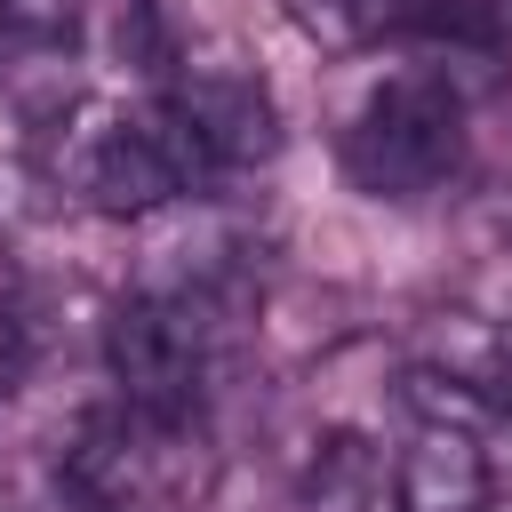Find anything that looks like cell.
<instances>
[{
  "instance_id": "5b68a950",
  "label": "cell",
  "mask_w": 512,
  "mask_h": 512,
  "mask_svg": "<svg viewBox=\"0 0 512 512\" xmlns=\"http://www.w3.org/2000/svg\"><path fill=\"white\" fill-rule=\"evenodd\" d=\"M496 496L488 448L480 432H448V424H416L400 464H392V512H480Z\"/></svg>"
},
{
  "instance_id": "8fae6325",
  "label": "cell",
  "mask_w": 512,
  "mask_h": 512,
  "mask_svg": "<svg viewBox=\"0 0 512 512\" xmlns=\"http://www.w3.org/2000/svg\"><path fill=\"white\" fill-rule=\"evenodd\" d=\"M480 512H512V504H496V496H488V504H480Z\"/></svg>"
},
{
  "instance_id": "3957f363",
  "label": "cell",
  "mask_w": 512,
  "mask_h": 512,
  "mask_svg": "<svg viewBox=\"0 0 512 512\" xmlns=\"http://www.w3.org/2000/svg\"><path fill=\"white\" fill-rule=\"evenodd\" d=\"M464 160V80L448 64L392 72L344 128V168L368 200H424Z\"/></svg>"
},
{
  "instance_id": "8992f818",
  "label": "cell",
  "mask_w": 512,
  "mask_h": 512,
  "mask_svg": "<svg viewBox=\"0 0 512 512\" xmlns=\"http://www.w3.org/2000/svg\"><path fill=\"white\" fill-rule=\"evenodd\" d=\"M400 400H408L416 424H448V432H480V440H488V424H496L488 376H464V368H440V360L408 368V376H400Z\"/></svg>"
},
{
  "instance_id": "ba28073f",
  "label": "cell",
  "mask_w": 512,
  "mask_h": 512,
  "mask_svg": "<svg viewBox=\"0 0 512 512\" xmlns=\"http://www.w3.org/2000/svg\"><path fill=\"white\" fill-rule=\"evenodd\" d=\"M72 24H80L72 0H0V64H16V56H56V48L72 40Z\"/></svg>"
},
{
  "instance_id": "30bf717a",
  "label": "cell",
  "mask_w": 512,
  "mask_h": 512,
  "mask_svg": "<svg viewBox=\"0 0 512 512\" xmlns=\"http://www.w3.org/2000/svg\"><path fill=\"white\" fill-rule=\"evenodd\" d=\"M24 192H32V176H24V168H0V224H16V216L32 208Z\"/></svg>"
},
{
  "instance_id": "9c48e42d",
  "label": "cell",
  "mask_w": 512,
  "mask_h": 512,
  "mask_svg": "<svg viewBox=\"0 0 512 512\" xmlns=\"http://www.w3.org/2000/svg\"><path fill=\"white\" fill-rule=\"evenodd\" d=\"M112 40H120V56L144 72V80H176V40H168V24H160V0H120L112 8Z\"/></svg>"
},
{
  "instance_id": "6da1fadb",
  "label": "cell",
  "mask_w": 512,
  "mask_h": 512,
  "mask_svg": "<svg viewBox=\"0 0 512 512\" xmlns=\"http://www.w3.org/2000/svg\"><path fill=\"white\" fill-rule=\"evenodd\" d=\"M56 160L48 176L64 192H80L96 216H120V224H144V216H168L176 200L208 192L176 120L160 112V96L144 112H104V104H72L56 112Z\"/></svg>"
},
{
  "instance_id": "277c9868",
  "label": "cell",
  "mask_w": 512,
  "mask_h": 512,
  "mask_svg": "<svg viewBox=\"0 0 512 512\" xmlns=\"http://www.w3.org/2000/svg\"><path fill=\"white\" fill-rule=\"evenodd\" d=\"M160 112L176 120L200 184H224V176H248L280 152V104L256 72L240 64H200V72H176L160 88Z\"/></svg>"
},
{
  "instance_id": "52a82bcc",
  "label": "cell",
  "mask_w": 512,
  "mask_h": 512,
  "mask_svg": "<svg viewBox=\"0 0 512 512\" xmlns=\"http://www.w3.org/2000/svg\"><path fill=\"white\" fill-rule=\"evenodd\" d=\"M280 8H288V24H296L312 48H328V56L368 48V40L392 24V0H280Z\"/></svg>"
},
{
  "instance_id": "7a4b0ae2",
  "label": "cell",
  "mask_w": 512,
  "mask_h": 512,
  "mask_svg": "<svg viewBox=\"0 0 512 512\" xmlns=\"http://www.w3.org/2000/svg\"><path fill=\"white\" fill-rule=\"evenodd\" d=\"M224 288H136L120 296V312L104 320V368H112V392L184 432L200 416V392L216 376V304Z\"/></svg>"
}]
</instances>
